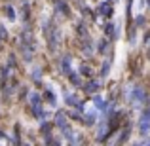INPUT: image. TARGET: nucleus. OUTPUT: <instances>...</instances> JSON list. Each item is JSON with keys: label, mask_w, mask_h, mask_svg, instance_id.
<instances>
[{"label": "nucleus", "mask_w": 150, "mask_h": 146, "mask_svg": "<svg viewBox=\"0 0 150 146\" xmlns=\"http://www.w3.org/2000/svg\"><path fill=\"white\" fill-rule=\"evenodd\" d=\"M139 129H141L143 135H146L150 131V110H146V112L143 114V118H141V121H139Z\"/></svg>", "instance_id": "f257e3e1"}, {"label": "nucleus", "mask_w": 150, "mask_h": 146, "mask_svg": "<svg viewBox=\"0 0 150 146\" xmlns=\"http://www.w3.org/2000/svg\"><path fill=\"white\" fill-rule=\"evenodd\" d=\"M131 99H133V102H137V104H143V102L146 101V93H144L141 87H135L133 93H131Z\"/></svg>", "instance_id": "f03ea898"}, {"label": "nucleus", "mask_w": 150, "mask_h": 146, "mask_svg": "<svg viewBox=\"0 0 150 146\" xmlns=\"http://www.w3.org/2000/svg\"><path fill=\"white\" fill-rule=\"evenodd\" d=\"M86 87H88V91H97V87H99V84H97V82H91V84H88Z\"/></svg>", "instance_id": "20e7f679"}, {"label": "nucleus", "mask_w": 150, "mask_h": 146, "mask_svg": "<svg viewBox=\"0 0 150 146\" xmlns=\"http://www.w3.org/2000/svg\"><path fill=\"white\" fill-rule=\"evenodd\" d=\"M95 104H97V108H101V110H105V108H106V102L103 101L101 97H95Z\"/></svg>", "instance_id": "7ed1b4c3"}, {"label": "nucleus", "mask_w": 150, "mask_h": 146, "mask_svg": "<svg viewBox=\"0 0 150 146\" xmlns=\"http://www.w3.org/2000/svg\"><path fill=\"white\" fill-rule=\"evenodd\" d=\"M70 82H72V84H76V85H80V78H78L76 74H74V76H70Z\"/></svg>", "instance_id": "39448f33"}]
</instances>
